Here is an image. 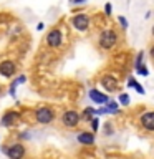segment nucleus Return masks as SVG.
I'll use <instances>...</instances> for the list:
<instances>
[{"mask_svg": "<svg viewBox=\"0 0 154 159\" xmlns=\"http://www.w3.org/2000/svg\"><path fill=\"white\" fill-rule=\"evenodd\" d=\"M136 71H138L139 75H143V76H146V75H147V70H146V68H144V66H143V65H141V66H139V68L136 70Z\"/></svg>", "mask_w": 154, "mask_h": 159, "instance_id": "nucleus-20", "label": "nucleus"}, {"mask_svg": "<svg viewBox=\"0 0 154 159\" xmlns=\"http://www.w3.org/2000/svg\"><path fill=\"white\" fill-rule=\"evenodd\" d=\"M128 86H133V88H136L138 89V93H144V88L141 86V84H138L136 83V80H134V78H129V81H128Z\"/></svg>", "mask_w": 154, "mask_h": 159, "instance_id": "nucleus-13", "label": "nucleus"}, {"mask_svg": "<svg viewBox=\"0 0 154 159\" xmlns=\"http://www.w3.org/2000/svg\"><path fill=\"white\" fill-rule=\"evenodd\" d=\"M71 25L78 30V32H84V30H88V27H89V18H88V15L79 13V15H76V17H73Z\"/></svg>", "mask_w": 154, "mask_h": 159, "instance_id": "nucleus-3", "label": "nucleus"}, {"mask_svg": "<svg viewBox=\"0 0 154 159\" xmlns=\"http://www.w3.org/2000/svg\"><path fill=\"white\" fill-rule=\"evenodd\" d=\"M119 103H121V104H124V106H128V104H129V96H128V94H121V96H119Z\"/></svg>", "mask_w": 154, "mask_h": 159, "instance_id": "nucleus-17", "label": "nucleus"}, {"mask_svg": "<svg viewBox=\"0 0 154 159\" xmlns=\"http://www.w3.org/2000/svg\"><path fill=\"white\" fill-rule=\"evenodd\" d=\"M84 0H73V3H83Z\"/></svg>", "mask_w": 154, "mask_h": 159, "instance_id": "nucleus-23", "label": "nucleus"}, {"mask_svg": "<svg viewBox=\"0 0 154 159\" xmlns=\"http://www.w3.org/2000/svg\"><path fill=\"white\" fill-rule=\"evenodd\" d=\"M15 70H17V66H15V63L13 61H2L0 63V75L5 78H10L12 75L15 73Z\"/></svg>", "mask_w": 154, "mask_h": 159, "instance_id": "nucleus-7", "label": "nucleus"}, {"mask_svg": "<svg viewBox=\"0 0 154 159\" xmlns=\"http://www.w3.org/2000/svg\"><path fill=\"white\" fill-rule=\"evenodd\" d=\"M116 40H118V35L114 30H104L99 35V47L104 50H109L116 45Z\"/></svg>", "mask_w": 154, "mask_h": 159, "instance_id": "nucleus-1", "label": "nucleus"}, {"mask_svg": "<svg viewBox=\"0 0 154 159\" xmlns=\"http://www.w3.org/2000/svg\"><path fill=\"white\" fill-rule=\"evenodd\" d=\"M61 121H63V124L66 128H75L79 123V114L76 111H66V113L63 114Z\"/></svg>", "mask_w": 154, "mask_h": 159, "instance_id": "nucleus-4", "label": "nucleus"}, {"mask_svg": "<svg viewBox=\"0 0 154 159\" xmlns=\"http://www.w3.org/2000/svg\"><path fill=\"white\" fill-rule=\"evenodd\" d=\"M101 84L104 86V89H108V91H114V89L118 88V81L114 80V76H109V75L101 78Z\"/></svg>", "mask_w": 154, "mask_h": 159, "instance_id": "nucleus-8", "label": "nucleus"}, {"mask_svg": "<svg viewBox=\"0 0 154 159\" xmlns=\"http://www.w3.org/2000/svg\"><path fill=\"white\" fill-rule=\"evenodd\" d=\"M23 81H25V76H23V75H22V76H18V78H17V81H15V83L12 84V89H10V94H12V96H15V88H17L18 84H22Z\"/></svg>", "mask_w": 154, "mask_h": 159, "instance_id": "nucleus-14", "label": "nucleus"}, {"mask_svg": "<svg viewBox=\"0 0 154 159\" xmlns=\"http://www.w3.org/2000/svg\"><path fill=\"white\" fill-rule=\"evenodd\" d=\"M91 124H93V129L96 131V129H98V119H96V118H93V119H91Z\"/></svg>", "mask_w": 154, "mask_h": 159, "instance_id": "nucleus-22", "label": "nucleus"}, {"mask_svg": "<svg viewBox=\"0 0 154 159\" xmlns=\"http://www.w3.org/2000/svg\"><path fill=\"white\" fill-rule=\"evenodd\" d=\"M37 121L38 123H42V124H48V123H52L53 121V118H55V114L53 111L50 108H38L37 109Z\"/></svg>", "mask_w": 154, "mask_h": 159, "instance_id": "nucleus-2", "label": "nucleus"}, {"mask_svg": "<svg viewBox=\"0 0 154 159\" xmlns=\"http://www.w3.org/2000/svg\"><path fill=\"white\" fill-rule=\"evenodd\" d=\"M141 124L147 131H152L154 129V113H146L141 116Z\"/></svg>", "mask_w": 154, "mask_h": 159, "instance_id": "nucleus-10", "label": "nucleus"}, {"mask_svg": "<svg viewBox=\"0 0 154 159\" xmlns=\"http://www.w3.org/2000/svg\"><path fill=\"white\" fill-rule=\"evenodd\" d=\"M78 141L83 143V144H93L94 143V138H93V134H89V133H81L78 136Z\"/></svg>", "mask_w": 154, "mask_h": 159, "instance_id": "nucleus-12", "label": "nucleus"}, {"mask_svg": "<svg viewBox=\"0 0 154 159\" xmlns=\"http://www.w3.org/2000/svg\"><path fill=\"white\" fill-rule=\"evenodd\" d=\"M94 113V109H91V108H89V109H84V113H83V118L84 119H86V121H91V114Z\"/></svg>", "mask_w": 154, "mask_h": 159, "instance_id": "nucleus-15", "label": "nucleus"}, {"mask_svg": "<svg viewBox=\"0 0 154 159\" xmlns=\"http://www.w3.org/2000/svg\"><path fill=\"white\" fill-rule=\"evenodd\" d=\"M143 60H144V53L141 52V53L138 55V58H136V65H134V66H136V70H138V68L143 65Z\"/></svg>", "mask_w": 154, "mask_h": 159, "instance_id": "nucleus-18", "label": "nucleus"}, {"mask_svg": "<svg viewBox=\"0 0 154 159\" xmlns=\"http://www.w3.org/2000/svg\"><path fill=\"white\" fill-rule=\"evenodd\" d=\"M61 40H63V35L60 30H52V32L48 33V37H47V43H48V47H53V48H57L61 45Z\"/></svg>", "mask_w": 154, "mask_h": 159, "instance_id": "nucleus-6", "label": "nucleus"}, {"mask_svg": "<svg viewBox=\"0 0 154 159\" xmlns=\"http://www.w3.org/2000/svg\"><path fill=\"white\" fill-rule=\"evenodd\" d=\"M104 13H106V15H111V3H106V5H104Z\"/></svg>", "mask_w": 154, "mask_h": 159, "instance_id": "nucleus-21", "label": "nucleus"}, {"mask_svg": "<svg viewBox=\"0 0 154 159\" xmlns=\"http://www.w3.org/2000/svg\"><path fill=\"white\" fill-rule=\"evenodd\" d=\"M119 23H121V28H128V20L124 18V17H119Z\"/></svg>", "mask_w": 154, "mask_h": 159, "instance_id": "nucleus-19", "label": "nucleus"}, {"mask_svg": "<svg viewBox=\"0 0 154 159\" xmlns=\"http://www.w3.org/2000/svg\"><path fill=\"white\" fill-rule=\"evenodd\" d=\"M5 154H7L10 159H22L23 154H25V148L22 144H13V146L5 149Z\"/></svg>", "mask_w": 154, "mask_h": 159, "instance_id": "nucleus-5", "label": "nucleus"}, {"mask_svg": "<svg viewBox=\"0 0 154 159\" xmlns=\"http://www.w3.org/2000/svg\"><path fill=\"white\" fill-rule=\"evenodd\" d=\"M89 98L93 99L96 104H104V103H108V96L106 94H103V93H99L98 89H89Z\"/></svg>", "mask_w": 154, "mask_h": 159, "instance_id": "nucleus-9", "label": "nucleus"}, {"mask_svg": "<svg viewBox=\"0 0 154 159\" xmlns=\"http://www.w3.org/2000/svg\"><path fill=\"white\" fill-rule=\"evenodd\" d=\"M116 106H118V103L109 101L108 103V108H106V113H114V111H116Z\"/></svg>", "mask_w": 154, "mask_h": 159, "instance_id": "nucleus-16", "label": "nucleus"}, {"mask_svg": "<svg viewBox=\"0 0 154 159\" xmlns=\"http://www.w3.org/2000/svg\"><path fill=\"white\" fill-rule=\"evenodd\" d=\"M18 118H20L18 113H13V111L7 113V114L3 116V119H2V126H10V124H13Z\"/></svg>", "mask_w": 154, "mask_h": 159, "instance_id": "nucleus-11", "label": "nucleus"}]
</instances>
